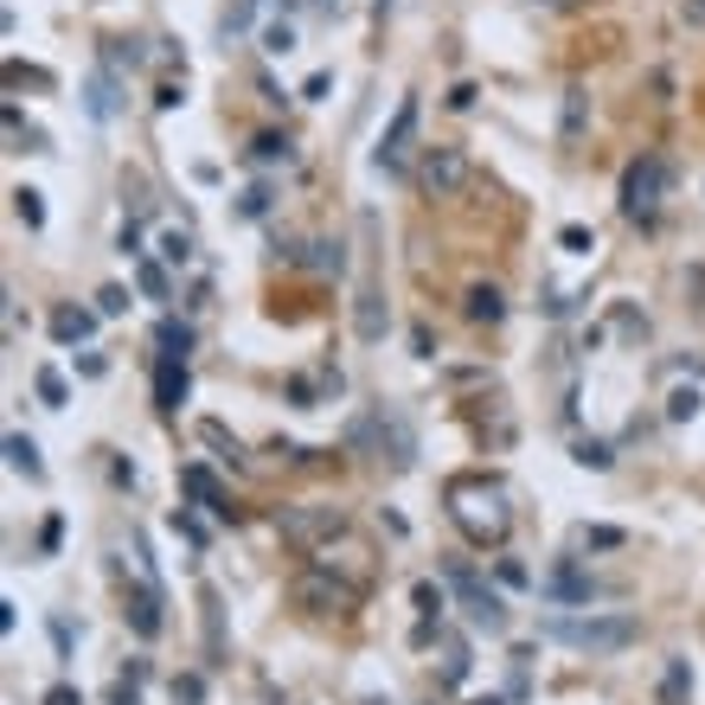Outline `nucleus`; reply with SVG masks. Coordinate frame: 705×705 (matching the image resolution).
I'll return each instance as SVG.
<instances>
[{"label":"nucleus","mask_w":705,"mask_h":705,"mask_svg":"<svg viewBox=\"0 0 705 705\" xmlns=\"http://www.w3.org/2000/svg\"><path fill=\"white\" fill-rule=\"evenodd\" d=\"M449 500V520L455 532L469 539V546H507V532H514V507H507V487L494 482V475H455L443 487Z\"/></svg>","instance_id":"f257e3e1"},{"label":"nucleus","mask_w":705,"mask_h":705,"mask_svg":"<svg viewBox=\"0 0 705 705\" xmlns=\"http://www.w3.org/2000/svg\"><path fill=\"white\" fill-rule=\"evenodd\" d=\"M546 635L564 641V648H584V654H616V648H629L641 623L635 616H546Z\"/></svg>","instance_id":"f03ea898"},{"label":"nucleus","mask_w":705,"mask_h":705,"mask_svg":"<svg viewBox=\"0 0 705 705\" xmlns=\"http://www.w3.org/2000/svg\"><path fill=\"white\" fill-rule=\"evenodd\" d=\"M283 539L296 546V552H321V546H334L340 532H346V514L328 507V500H308V507H283Z\"/></svg>","instance_id":"7ed1b4c3"},{"label":"nucleus","mask_w":705,"mask_h":705,"mask_svg":"<svg viewBox=\"0 0 705 705\" xmlns=\"http://www.w3.org/2000/svg\"><path fill=\"white\" fill-rule=\"evenodd\" d=\"M668 186H673V167L661 154L629 161V174H623V212H629V219H654L661 199H668Z\"/></svg>","instance_id":"20e7f679"},{"label":"nucleus","mask_w":705,"mask_h":705,"mask_svg":"<svg viewBox=\"0 0 705 705\" xmlns=\"http://www.w3.org/2000/svg\"><path fill=\"white\" fill-rule=\"evenodd\" d=\"M296 603L308 609V616H353L360 609V584H346V577H334V571H301L296 577Z\"/></svg>","instance_id":"39448f33"},{"label":"nucleus","mask_w":705,"mask_h":705,"mask_svg":"<svg viewBox=\"0 0 705 705\" xmlns=\"http://www.w3.org/2000/svg\"><path fill=\"white\" fill-rule=\"evenodd\" d=\"M475 180V167H469V154L437 142V148H423V167H417V186L430 192V199H455L462 186Z\"/></svg>","instance_id":"423d86ee"},{"label":"nucleus","mask_w":705,"mask_h":705,"mask_svg":"<svg viewBox=\"0 0 705 705\" xmlns=\"http://www.w3.org/2000/svg\"><path fill=\"white\" fill-rule=\"evenodd\" d=\"M449 584L462 591V603H469V616H475V629H487V635H500V629H507V603H500V596L487 591V584L475 577V571H469V564H455V571H449Z\"/></svg>","instance_id":"0eeeda50"},{"label":"nucleus","mask_w":705,"mask_h":705,"mask_svg":"<svg viewBox=\"0 0 705 705\" xmlns=\"http://www.w3.org/2000/svg\"><path fill=\"white\" fill-rule=\"evenodd\" d=\"M410 129H417V97H405V103H398L392 129H385V142H378V167H405V154H410Z\"/></svg>","instance_id":"6e6552de"},{"label":"nucleus","mask_w":705,"mask_h":705,"mask_svg":"<svg viewBox=\"0 0 705 705\" xmlns=\"http://www.w3.org/2000/svg\"><path fill=\"white\" fill-rule=\"evenodd\" d=\"M180 398H186V360H161L154 366V405L180 410Z\"/></svg>","instance_id":"1a4fd4ad"},{"label":"nucleus","mask_w":705,"mask_h":705,"mask_svg":"<svg viewBox=\"0 0 705 705\" xmlns=\"http://www.w3.org/2000/svg\"><path fill=\"white\" fill-rule=\"evenodd\" d=\"M129 623H135V635H142V641H154V635H161V596H154V584L129 591Z\"/></svg>","instance_id":"9d476101"},{"label":"nucleus","mask_w":705,"mask_h":705,"mask_svg":"<svg viewBox=\"0 0 705 705\" xmlns=\"http://www.w3.org/2000/svg\"><path fill=\"white\" fill-rule=\"evenodd\" d=\"M180 482H186V494H192V500H206V507H212V514H219V520H238V514H231V507H224V487L212 482V475H206V469H186Z\"/></svg>","instance_id":"9b49d317"},{"label":"nucleus","mask_w":705,"mask_h":705,"mask_svg":"<svg viewBox=\"0 0 705 705\" xmlns=\"http://www.w3.org/2000/svg\"><path fill=\"white\" fill-rule=\"evenodd\" d=\"M584 115H591V90H584V84H571V90H564V122H558V135H564V142H577V135H584Z\"/></svg>","instance_id":"f8f14e48"},{"label":"nucleus","mask_w":705,"mask_h":705,"mask_svg":"<svg viewBox=\"0 0 705 705\" xmlns=\"http://www.w3.org/2000/svg\"><path fill=\"white\" fill-rule=\"evenodd\" d=\"M84 110L97 115V122H110L115 115V77L110 71H97L90 84H84Z\"/></svg>","instance_id":"ddd939ff"},{"label":"nucleus","mask_w":705,"mask_h":705,"mask_svg":"<svg viewBox=\"0 0 705 705\" xmlns=\"http://www.w3.org/2000/svg\"><path fill=\"white\" fill-rule=\"evenodd\" d=\"M90 328H97V315H84V308H58V315H52V334L65 340V346L90 340Z\"/></svg>","instance_id":"4468645a"},{"label":"nucleus","mask_w":705,"mask_h":705,"mask_svg":"<svg viewBox=\"0 0 705 705\" xmlns=\"http://www.w3.org/2000/svg\"><path fill=\"white\" fill-rule=\"evenodd\" d=\"M353 328H360V340H385V315H378V289H360V308H353Z\"/></svg>","instance_id":"2eb2a0df"},{"label":"nucleus","mask_w":705,"mask_h":705,"mask_svg":"<svg viewBox=\"0 0 705 705\" xmlns=\"http://www.w3.org/2000/svg\"><path fill=\"white\" fill-rule=\"evenodd\" d=\"M500 315H507L500 289H494V283H475V289H469V321H500Z\"/></svg>","instance_id":"dca6fc26"},{"label":"nucleus","mask_w":705,"mask_h":705,"mask_svg":"<svg viewBox=\"0 0 705 705\" xmlns=\"http://www.w3.org/2000/svg\"><path fill=\"white\" fill-rule=\"evenodd\" d=\"M7 462H13V469H26V475H45V462H38V443H33V437H20V430L7 437Z\"/></svg>","instance_id":"f3484780"},{"label":"nucleus","mask_w":705,"mask_h":705,"mask_svg":"<svg viewBox=\"0 0 705 705\" xmlns=\"http://www.w3.org/2000/svg\"><path fill=\"white\" fill-rule=\"evenodd\" d=\"M161 346H167L161 360H186V346H192V328H186V321H161Z\"/></svg>","instance_id":"a211bd4d"},{"label":"nucleus","mask_w":705,"mask_h":705,"mask_svg":"<svg viewBox=\"0 0 705 705\" xmlns=\"http://www.w3.org/2000/svg\"><path fill=\"white\" fill-rule=\"evenodd\" d=\"M251 20H257V0H224V38H238Z\"/></svg>","instance_id":"6ab92c4d"},{"label":"nucleus","mask_w":705,"mask_h":705,"mask_svg":"<svg viewBox=\"0 0 705 705\" xmlns=\"http://www.w3.org/2000/svg\"><path fill=\"white\" fill-rule=\"evenodd\" d=\"M13 212L26 219V231H38V224H45V206H38V192H33V186H20V192H13Z\"/></svg>","instance_id":"aec40b11"},{"label":"nucleus","mask_w":705,"mask_h":705,"mask_svg":"<svg viewBox=\"0 0 705 705\" xmlns=\"http://www.w3.org/2000/svg\"><path fill=\"white\" fill-rule=\"evenodd\" d=\"M135 289H142L148 301H167V276H161L154 263H135Z\"/></svg>","instance_id":"412c9836"},{"label":"nucleus","mask_w":705,"mask_h":705,"mask_svg":"<svg viewBox=\"0 0 705 705\" xmlns=\"http://www.w3.org/2000/svg\"><path fill=\"white\" fill-rule=\"evenodd\" d=\"M263 52H276V58H289V52H296V26H289V20H276V26L263 33Z\"/></svg>","instance_id":"4be33fe9"},{"label":"nucleus","mask_w":705,"mask_h":705,"mask_svg":"<svg viewBox=\"0 0 705 705\" xmlns=\"http://www.w3.org/2000/svg\"><path fill=\"white\" fill-rule=\"evenodd\" d=\"M199 437L212 449H224V462H244V449H238V437H224V423H199Z\"/></svg>","instance_id":"5701e85b"},{"label":"nucleus","mask_w":705,"mask_h":705,"mask_svg":"<svg viewBox=\"0 0 705 705\" xmlns=\"http://www.w3.org/2000/svg\"><path fill=\"white\" fill-rule=\"evenodd\" d=\"M251 154H257V161H289V135H257Z\"/></svg>","instance_id":"b1692460"},{"label":"nucleus","mask_w":705,"mask_h":705,"mask_svg":"<svg viewBox=\"0 0 705 705\" xmlns=\"http://www.w3.org/2000/svg\"><path fill=\"white\" fill-rule=\"evenodd\" d=\"M161 257L186 263V257H192V238H186V231H167V238H161Z\"/></svg>","instance_id":"393cba45"},{"label":"nucleus","mask_w":705,"mask_h":705,"mask_svg":"<svg viewBox=\"0 0 705 705\" xmlns=\"http://www.w3.org/2000/svg\"><path fill=\"white\" fill-rule=\"evenodd\" d=\"M174 700H180V705H199V700H206V680H199V673L174 680Z\"/></svg>","instance_id":"a878e982"},{"label":"nucleus","mask_w":705,"mask_h":705,"mask_svg":"<svg viewBox=\"0 0 705 705\" xmlns=\"http://www.w3.org/2000/svg\"><path fill=\"white\" fill-rule=\"evenodd\" d=\"M38 398H45V405H65V378H58L52 366L38 372Z\"/></svg>","instance_id":"bb28decb"},{"label":"nucleus","mask_w":705,"mask_h":705,"mask_svg":"<svg viewBox=\"0 0 705 705\" xmlns=\"http://www.w3.org/2000/svg\"><path fill=\"white\" fill-rule=\"evenodd\" d=\"M693 410H700V392H673V398H668V417H673V423H686Z\"/></svg>","instance_id":"cd10ccee"},{"label":"nucleus","mask_w":705,"mask_h":705,"mask_svg":"<svg viewBox=\"0 0 705 705\" xmlns=\"http://www.w3.org/2000/svg\"><path fill=\"white\" fill-rule=\"evenodd\" d=\"M552 596H591V584H584L577 571H558V577H552Z\"/></svg>","instance_id":"c85d7f7f"},{"label":"nucleus","mask_w":705,"mask_h":705,"mask_svg":"<svg viewBox=\"0 0 705 705\" xmlns=\"http://www.w3.org/2000/svg\"><path fill=\"white\" fill-rule=\"evenodd\" d=\"M110 65H142V45L135 38H110Z\"/></svg>","instance_id":"c756f323"},{"label":"nucleus","mask_w":705,"mask_h":705,"mask_svg":"<svg viewBox=\"0 0 705 705\" xmlns=\"http://www.w3.org/2000/svg\"><path fill=\"white\" fill-rule=\"evenodd\" d=\"M558 244H564V251H596V244H591V231H584V224H564V231H558Z\"/></svg>","instance_id":"7c9ffc66"},{"label":"nucleus","mask_w":705,"mask_h":705,"mask_svg":"<svg viewBox=\"0 0 705 705\" xmlns=\"http://www.w3.org/2000/svg\"><path fill=\"white\" fill-rule=\"evenodd\" d=\"M577 539H584V546H623V532H616V526H584Z\"/></svg>","instance_id":"2f4dec72"},{"label":"nucleus","mask_w":705,"mask_h":705,"mask_svg":"<svg viewBox=\"0 0 705 705\" xmlns=\"http://www.w3.org/2000/svg\"><path fill=\"white\" fill-rule=\"evenodd\" d=\"M577 462H584V469H609V443H584L577 449Z\"/></svg>","instance_id":"473e14b6"},{"label":"nucleus","mask_w":705,"mask_h":705,"mask_svg":"<svg viewBox=\"0 0 705 705\" xmlns=\"http://www.w3.org/2000/svg\"><path fill=\"white\" fill-rule=\"evenodd\" d=\"M417 609L437 616V609H443V591H437V584H417Z\"/></svg>","instance_id":"72a5a7b5"},{"label":"nucleus","mask_w":705,"mask_h":705,"mask_svg":"<svg viewBox=\"0 0 705 705\" xmlns=\"http://www.w3.org/2000/svg\"><path fill=\"white\" fill-rule=\"evenodd\" d=\"M680 700H686V668L673 661V668H668V705H680Z\"/></svg>","instance_id":"f704fd0d"},{"label":"nucleus","mask_w":705,"mask_h":705,"mask_svg":"<svg viewBox=\"0 0 705 705\" xmlns=\"http://www.w3.org/2000/svg\"><path fill=\"white\" fill-rule=\"evenodd\" d=\"M122 308H129V296H122V289H103V296H97V315H122Z\"/></svg>","instance_id":"c9c22d12"},{"label":"nucleus","mask_w":705,"mask_h":705,"mask_svg":"<svg viewBox=\"0 0 705 705\" xmlns=\"http://www.w3.org/2000/svg\"><path fill=\"white\" fill-rule=\"evenodd\" d=\"M263 206H269V192H263V186H251V192H244V206H238V212H244V219H257Z\"/></svg>","instance_id":"e433bc0d"},{"label":"nucleus","mask_w":705,"mask_h":705,"mask_svg":"<svg viewBox=\"0 0 705 705\" xmlns=\"http://www.w3.org/2000/svg\"><path fill=\"white\" fill-rule=\"evenodd\" d=\"M174 526H180V532H186V539H192V546H206V526L192 520V514H174Z\"/></svg>","instance_id":"4c0bfd02"},{"label":"nucleus","mask_w":705,"mask_h":705,"mask_svg":"<svg viewBox=\"0 0 705 705\" xmlns=\"http://www.w3.org/2000/svg\"><path fill=\"white\" fill-rule=\"evenodd\" d=\"M45 705H84V693H77V686H52V693H45Z\"/></svg>","instance_id":"58836bf2"},{"label":"nucleus","mask_w":705,"mask_h":705,"mask_svg":"<svg viewBox=\"0 0 705 705\" xmlns=\"http://www.w3.org/2000/svg\"><path fill=\"white\" fill-rule=\"evenodd\" d=\"M321 7H334V0H321Z\"/></svg>","instance_id":"ea45409f"}]
</instances>
